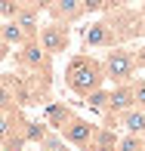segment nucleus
<instances>
[{"mask_svg":"<svg viewBox=\"0 0 145 151\" xmlns=\"http://www.w3.org/2000/svg\"><path fill=\"white\" fill-rule=\"evenodd\" d=\"M19 105H28L22 77H19V74H6V77H0V111H16Z\"/></svg>","mask_w":145,"mask_h":151,"instance_id":"39448f33","label":"nucleus"},{"mask_svg":"<svg viewBox=\"0 0 145 151\" xmlns=\"http://www.w3.org/2000/svg\"><path fill=\"white\" fill-rule=\"evenodd\" d=\"M105 3H111V6H123V3H130V0H105Z\"/></svg>","mask_w":145,"mask_h":151,"instance_id":"412c9836","label":"nucleus"},{"mask_svg":"<svg viewBox=\"0 0 145 151\" xmlns=\"http://www.w3.org/2000/svg\"><path fill=\"white\" fill-rule=\"evenodd\" d=\"M114 151H145V139L142 136H133V133H123V136H117Z\"/></svg>","mask_w":145,"mask_h":151,"instance_id":"ddd939ff","label":"nucleus"},{"mask_svg":"<svg viewBox=\"0 0 145 151\" xmlns=\"http://www.w3.org/2000/svg\"><path fill=\"white\" fill-rule=\"evenodd\" d=\"M130 90H133L136 108H145V77H133V80H130Z\"/></svg>","mask_w":145,"mask_h":151,"instance_id":"f3484780","label":"nucleus"},{"mask_svg":"<svg viewBox=\"0 0 145 151\" xmlns=\"http://www.w3.org/2000/svg\"><path fill=\"white\" fill-rule=\"evenodd\" d=\"M34 40L40 43V50L46 56H59V52H68V46H71V28L62 22H46L37 28Z\"/></svg>","mask_w":145,"mask_h":151,"instance_id":"20e7f679","label":"nucleus"},{"mask_svg":"<svg viewBox=\"0 0 145 151\" xmlns=\"http://www.w3.org/2000/svg\"><path fill=\"white\" fill-rule=\"evenodd\" d=\"M105 127H120L123 133H133V136H142L145 139V108H127V111H120L117 117H111L105 123Z\"/></svg>","mask_w":145,"mask_h":151,"instance_id":"6e6552de","label":"nucleus"},{"mask_svg":"<svg viewBox=\"0 0 145 151\" xmlns=\"http://www.w3.org/2000/svg\"><path fill=\"white\" fill-rule=\"evenodd\" d=\"M136 68H139L136 65V50H130V46H111L102 59V71H105V80H111V86L130 83L136 77Z\"/></svg>","mask_w":145,"mask_h":151,"instance_id":"f03ea898","label":"nucleus"},{"mask_svg":"<svg viewBox=\"0 0 145 151\" xmlns=\"http://www.w3.org/2000/svg\"><path fill=\"white\" fill-rule=\"evenodd\" d=\"M46 133H50V127H46V123H37V120H25V142H34V145H37V142L43 139Z\"/></svg>","mask_w":145,"mask_h":151,"instance_id":"2eb2a0df","label":"nucleus"},{"mask_svg":"<svg viewBox=\"0 0 145 151\" xmlns=\"http://www.w3.org/2000/svg\"><path fill=\"white\" fill-rule=\"evenodd\" d=\"M12 22H16L19 28H22L25 40H34V37H37V28H40V12L19 6V9H16V16H12Z\"/></svg>","mask_w":145,"mask_h":151,"instance_id":"9d476101","label":"nucleus"},{"mask_svg":"<svg viewBox=\"0 0 145 151\" xmlns=\"http://www.w3.org/2000/svg\"><path fill=\"white\" fill-rule=\"evenodd\" d=\"M0 43L9 46V50H12V46H22V43H25V34H22V28H19L12 19H9V22H0Z\"/></svg>","mask_w":145,"mask_h":151,"instance_id":"9b49d317","label":"nucleus"},{"mask_svg":"<svg viewBox=\"0 0 145 151\" xmlns=\"http://www.w3.org/2000/svg\"><path fill=\"white\" fill-rule=\"evenodd\" d=\"M87 105L89 108H93V111H99V114H105V108H108V90H105V86H102V90H96V93H89L87 96Z\"/></svg>","mask_w":145,"mask_h":151,"instance_id":"dca6fc26","label":"nucleus"},{"mask_svg":"<svg viewBox=\"0 0 145 151\" xmlns=\"http://www.w3.org/2000/svg\"><path fill=\"white\" fill-rule=\"evenodd\" d=\"M6 50H9V46H3V43H0V62L6 59Z\"/></svg>","mask_w":145,"mask_h":151,"instance_id":"4be33fe9","label":"nucleus"},{"mask_svg":"<svg viewBox=\"0 0 145 151\" xmlns=\"http://www.w3.org/2000/svg\"><path fill=\"white\" fill-rule=\"evenodd\" d=\"M16 3H19V6H25V9H34V12H46L53 0H16Z\"/></svg>","mask_w":145,"mask_h":151,"instance_id":"6ab92c4d","label":"nucleus"},{"mask_svg":"<svg viewBox=\"0 0 145 151\" xmlns=\"http://www.w3.org/2000/svg\"><path fill=\"white\" fill-rule=\"evenodd\" d=\"M46 12H50V22H62V25H74L87 16L84 0H53Z\"/></svg>","mask_w":145,"mask_h":151,"instance_id":"0eeeda50","label":"nucleus"},{"mask_svg":"<svg viewBox=\"0 0 145 151\" xmlns=\"http://www.w3.org/2000/svg\"><path fill=\"white\" fill-rule=\"evenodd\" d=\"M105 0H84V12H99V9H105Z\"/></svg>","mask_w":145,"mask_h":151,"instance_id":"aec40b11","label":"nucleus"},{"mask_svg":"<svg viewBox=\"0 0 145 151\" xmlns=\"http://www.w3.org/2000/svg\"><path fill=\"white\" fill-rule=\"evenodd\" d=\"M53 133H59L71 148H77V151H89V145H93V136H96V123H89L87 117H80L77 111H71L65 120H62V127L53 129Z\"/></svg>","mask_w":145,"mask_h":151,"instance_id":"7ed1b4c3","label":"nucleus"},{"mask_svg":"<svg viewBox=\"0 0 145 151\" xmlns=\"http://www.w3.org/2000/svg\"><path fill=\"white\" fill-rule=\"evenodd\" d=\"M133 90H130V83H114L111 90H108V108H105V123L117 117L120 111H127V108H133Z\"/></svg>","mask_w":145,"mask_h":151,"instance_id":"1a4fd4ad","label":"nucleus"},{"mask_svg":"<svg viewBox=\"0 0 145 151\" xmlns=\"http://www.w3.org/2000/svg\"><path fill=\"white\" fill-rule=\"evenodd\" d=\"M16 9H19L16 0H0V22H9V19L16 16Z\"/></svg>","mask_w":145,"mask_h":151,"instance_id":"a211bd4d","label":"nucleus"},{"mask_svg":"<svg viewBox=\"0 0 145 151\" xmlns=\"http://www.w3.org/2000/svg\"><path fill=\"white\" fill-rule=\"evenodd\" d=\"M37 148H40V151H71V145H68V142L62 139L59 133H53V129L37 142Z\"/></svg>","mask_w":145,"mask_h":151,"instance_id":"4468645a","label":"nucleus"},{"mask_svg":"<svg viewBox=\"0 0 145 151\" xmlns=\"http://www.w3.org/2000/svg\"><path fill=\"white\" fill-rule=\"evenodd\" d=\"M65 86L71 90L77 99H87L89 93L102 90L105 86V71H102V62L89 52H77V56L68 59L65 65Z\"/></svg>","mask_w":145,"mask_h":151,"instance_id":"f257e3e1","label":"nucleus"},{"mask_svg":"<svg viewBox=\"0 0 145 151\" xmlns=\"http://www.w3.org/2000/svg\"><path fill=\"white\" fill-rule=\"evenodd\" d=\"M114 142H117V133L111 127H96V136H93L89 151H114Z\"/></svg>","mask_w":145,"mask_h":151,"instance_id":"f8f14e48","label":"nucleus"},{"mask_svg":"<svg viewBox=\"0 0 145 151\" xmlns=\"http://www.w3.org/2000/svg\"><path fill=\"white\" fill-rule=\"evenodd\" d=\"M84 46L87 50H111V46H120V43H117L108 19H96V22L84 31Z\"/></svg>","mask_w":145,"mask_h":151,"instance_id":"423d86ee","label":"nucleus"}]
</instances>
